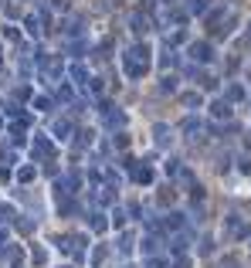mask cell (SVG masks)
<instances>
[{
    "label": "cell",
    "instance_id": "6da1fadb",
    "mask_svg": "<svg viewBox=\"0 0 251 268\" xmlns=\"http://www.w3.org/2000/svg\"><path fill=\"white\" fill-rule=\"evenodd\" d=\"M153 51L146 48V44H133L126 55H122V68H126V75L129 78H143L146 72H150V61H153Z\"/></svg>",
    "mask_w": 251,
    "mask_h": 268
},
{
    "label": "cell",
    "instance_id": "7a4b0ae2",
    "mask_svg": "<svg viewBox=\"0 0 251 268\" xmlns=\"http://www.w3.org/2000/svg\"><path fill=\"white\" fill-rule=\"evenodd\" d=\"M190 58L193 61H200V65H207V61H214V48L207 44V41H193L190 44Z\"/></svg>",
    "mask_w": 251,
    "mask_h": 268
},
{
    "label": "cell",
    "instance_id": "3957f363",
    "mask_svg": "<svg viewBox=\"0 0 251 268\" xmlns=\"http://www.w3.org/2000/svg\"><path fill=\"white\" fill-rule=\"evenodd\" d=\"M153 139H156V146H170V143H173V129H170L167 122H156L153 126Z\"/></svg>",
    "mask_w": 251,
    "mask_h": 268
},
{
    "label": "cell",
    "instance_id": "277c9868",
    "mask_svg": "<svg viewBox=\"0 0 251 268\" xmlns=\"http://www.w3.org/2000/svg\"><path fill=\"white\" fill-rule=\"evenodd\" d=\"M228 231H231L234 238H248V234H251V228L241 221V217H238V214H231V217H228Z\"/></svg>",
    "mask_w": 251,
    "mask_h": 268
},
{
    "label": "cell",
    "instance_id": "5b68a950",
    "mask_svg": "<svg viewBox=\"0 0 251 268\" xmlns=\"http://www.w3.org/2000/svg\"><path fill=\"white\" fill-rule=\"evenodd\" d=\"M211 115L214 119H231V102H228V98H214L211 102Z\"/></svg>",
    "mask_w": 251,
    "mask_h": 268
},
{
    "label": "cell",
    "instance_id": "8992f818",
    "mask_svg": "<svg viewBox=\"0 0 251 268\" xmlns=\"http://www.w3.org/2000/svg\"><path fill=\"white\" fill-rule=\"evenodd\" d=\"M180 129L187 133V139H197V136H200V129H204V126H200V119H193V115H187V119L180 122Z\"/></svg>",
    "mask_w": 251,
    "mask_h": 268
},
{
    "label": "cell",
    "instance_id": "52a82bcc",
    "mask_svg": "<svg viewBox=\"0 0 251 268\" xmlns=\"http://www.w3.org/2000/svg\"><path fill=\"white\" fill-rule=\"evenodd\" d=\"M129 170H133V180L136 183H153V167H146V163H143V167H129Z\"/></svg>",
    "mask_w": 251,
    "mask_h": 268
},
{
    "label": "cell",
    "instance_id": "ba28073f",
    "mask_svg": "<svg viewBox=\"0 0 251 268\" xmlns=\"http://www.w3.org/2000/svg\"><path fill=\"white\" fill-rule=\"evenodd\" d=\"M129 27H133L136 34H146V31H150V20H146V14H139V10H136L133 17H129Z\"/></svg>",
    "mask_w": 251,
    "mask_h": 268
},
{
    "label": "cell",
    "instance_id": "9c48e42d",
    "mask_svg": "<svg viewBox=\"0 0 251 268\" xmlns=\"http://www.w3.org/2000/svg\"><path fill=\"white\" fill-rule=\"evenodd\" d=\"M34 156L44 160V156H51V143L44 139V136H34Z\"/></svg>",
    "mask_w": 251,
    "mask_h": 268
},
{
    "label": "cell",
    "instance_id": "30bf717a",
    "mask_svg": "<svg viewBox=\"0 0 251 268\" xmlns=\"http://www.w3.org/2000/svg\"><path fill=\"white\" fill-rule=\"evenodd\" d=\"M183 105H187V109H200V105H204V95H200V92H187V95H183Z\"/></svg>",
    "mask_w": 251,
    "mask_h": 268
},
{
    "label": "cell",
    "instance_id": "8fae6325",
    "mask_svg": "<svg viewBox=\"0 0 251 268\" xmlns=\"http://www.w3.org/2000/svg\"><path fill=\"white\" fill-rule=\"evenodd\" d=\"M72 78H75V85H88V72L82 65H72Z\"/></svg>",
    "mask_w": 251,
    "mask_h": 268
},
{
    "label": "cell",
    "instance_id": "7c38bea8",
    "mask_svg": "<svg viewBox=\"0 0 251 268\" xmlns=\"http://www.w3.org/2000/svg\"><path fill=\"white\" fill-rule=\"evenodd\" d=\"M160 92H176V75H163V82H160Z\"/></svg>",
    "mask_w": 251,
    "mask_h": 268
},
{
    "label": "cell",
    "instance_id": "4fadbf2b",
    "mask_svg": "<svg viewBox=\"0 0 251 268\" xmlns=\"http://www.w3.org/2000/svg\"><path fill=\"white\" fill-rule=\"evenodd\" d=\"M245 98V89L241 85H228V102H241Z\"/></svg>",
    "mask_w": 251,
    "mask_h": 268
},
{
    "label": "cell",
    "instance_id": "5bb4252c",
    "mask_svg": "<svg viewBox=\"0 0 251 268\" xmlns=\"http://www.w3.org/2000/svg\"><path fill=\"white\" fill-rule=\"evenodd\" d=\"M187 10H190V14H207V0H190Z\"/></svg>",
    "mask_w": 251,
    "mask_h": 268
},
{
    "label": "cell",
    "instance_id": "9a60e30c",
    "mask_svg": "<svg viewBox=\"0 0 251 268\" xmlns=\"http://www.w3.org/2000/svg\"><path fill=\"white\" fill-rule=\"evenodd\" d=\"M119 251H122V255H129V251H133V234H122V241H119Z\"/></svg>",
    "mask_w": 251,
    "mask_h": 268
},
{
    "label": "cell",
    "instance_id": "2e32d148",
    "mask_svg": "<svg viewBox=\"0 0 251 268\" xmlns=\"http://www.w3.org/2000/svg\"><path fill=\"white\" fill-rule=\"evenodd\" d=\"M160 65H163V68H170V65H176V55H173V51H163V58H160Z\"/></svg>",
    "mask_w": 251,
    "mask_h": 268
},
{
    "label": "cell",
    "instance_id": "e0dca14e",
    "mask_svg": "<svg viewBox=\"0 0 251 268\" xmlns=\"http://www.w3.org/2000/svg\"><path fill=\"white\" fill-rule=\"evenodd\" d=\"M55 133H58L61 139H68V133H72V126H68V122H55Z\"/></svg>",
    "mask_w": 251,
    "mask_h": 268
},
{
    "label": "cell",
    "instance_id": "ac0fdd59",
    "mask_svg": "<svg viewBox=\"0 0 251 268\" xmlns=\"http://www.w3.org/2000/svg\"><path fill=\"white\" fill-rule=\"evenodd\" d=\"M27 34H34V38L41 34V27H38V17H27Z\"/></svg>",
    "mask_w": 251,
    "mask_h": 268
},
{
    "label": "cell",
    "instance_id": "d6986e66",
    "mask_svg": "<svg viewBox=\"0 0 251 268\" xmlns=\"http://www.w3.org/2000/svg\"><path fill=\"white\" fill-rule=\"evenodd\" d=\"M92 228H95V231H105V217H102V214H92Z\"/></svg>",
    "mask_w": 251,
    "mask_h": 268
},
{
    "label": "cell",
    "instance_id": "ffe728a7",
    "mask_svg": "<svg viewBox=\"0 0 251 268\" xmlns=\"http://www.w3.org/2000/svg\"><path fill=\"white\" fill-rule=\"evenodd\" d=\"M163 170H167V177H176V173H180V163H176V160H170Z\"/></svg>",
    "mask_w": 251,
    "mask_h": 268
},
{
    "label": "cell",
    "instance_id": "44dd1931",
    "mask_svg": "<svg viewBox=\"0 0 251 268\" xmlns=\"http://www.w3.org/2000/svg\"><path fill=\"white\" fill-rule=\"evenodd\" d=\"M34 109H41V112H48V109H51V102H48V98L41 95V98H34Z\"/></svg>",
    "mask_w": 251,
    "mask_h": 268
},
{
    "label": "cell",
    "instance_id": "7402d4cb",
    "mask_svg": "<svg viewBox=\"0 0 251 268\" xmlns=\"http://www.w3.org/2000/svg\"><path fill=\"white\" fill-rule=\"evenodd\" d=\"M17 180H24V183H27V180H34V170H31V167H24V170L17 173Z\"/></svg>",
    "mask_w": 251,
    "mask_h": 268
},
{
    "label": "cell",
    "instance_id": "603a6c76",
    "mask_svg": "<svg viewBox=\"0 0 251 268\" xmlns=\"http://www.w3.org/2000/svg\"><path fill=\"white\" fill-rule=\"evenodd\" d=\"M112 224H116V228H122V224H126V214L116 211V214H112Z\"/></svg>",
    "mask_w": 251,
    "mask_h": 268
},
{
    "label": "cell",
    "instance_id": "cb8c5ba5",
    "mask_svg": "<svg viewBox=\"0 0 251 268\" xmlns=\"http://www.w3.org/2000/svg\"><path fill=\"white\" fill-rule=\"evenodd\" d=\"M102 258H105V248H95V255H92V265H102Z\"/></svg>",
    "mask_w": 251,
    "mask_h": 268
},
{
    "label": "cell",
    "instance_id": "d4e9b609",
    "mask_svg": "<svg viewBox=\"0 0 251 268\" xmlns=\"http://www.w3.org/2000/svg\"><path fill=\"white\" fill-rule=\"evenodd\" d=\"M163 3H167V7H170V3H173V0H163Z\"/></svg>",
    "mask_w": 251,
    "mask_h": 268
},
{
    "label": "cell",
    "instance_id": "484cf974",
    "mask_svg": "<svg viewBox=\"0 0 251 268\" xmlns=\"http://www.w3.org/2000/svg\"><path fill=\"white\" fill-rule=\"evenodd\" d=\"M248 38H251V27H248Z\"/></svg>",
    "mask_w": 251,
    "mask_h": 268
},
{
    "label": "cell",
    "instance_id": "4316f807",
    "mask_svg": "<svg viewBox=\"0 0 251 268\" xmlns=\"http://www.w3.org/2000/svg\"><path fill=\"white\" fill-rule=\"evenodd\" d=\"M0 126H3V119H0Z\"/></svg>",
    "mask_w": 251,
    "mask_h": 268
}]
</instances>
